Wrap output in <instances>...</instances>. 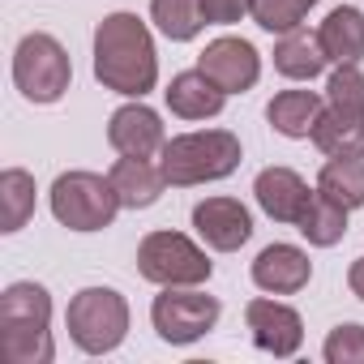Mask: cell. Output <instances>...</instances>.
Masks as SVG:
<instances>
[{"label": "cell", "instance_id": "obj_17", "mask_svg": "<svg viewBox=\"0 0 364 364\" xmlns=\"http://www.w3.org/2000/svg\"><path fill=\"white\" fill-rule=\"evenodd\" d=\"M326 65L330 60H326V48H321L317 31L296 26V31L279 35V43H274V69L287 82H313V77L326 73Z\"/></svg>", "mask_w": 364, "mask_h": 364}, {"label": "cell", "instance_id": "obj_10", "mask_svg": "<svg viewBox=\"0 0 364 364\" xmlns=\"http://www.w3.org/2000/svg\"><path fill=\"white\" fill-rule=\"evenodd\" d=\"M198 69H202L215 86H223L228 95H245V90H253L257 77H262V56H257V48H253L249 39L223 35V39L206 43V52L198 56Z\"/></svg>", "mask_w": 364, "mask_h": 364}, {"label": "cell", "instance_id": "obj_12", "mask_svg": "<svg viewBox=\"0 0 364 364\" xmlns=\"http://www.w3.org/2000/svg\"><path fill=\"white\" fill-rule=\"evenodd\" d=\"M107 141H112L116 154L154 159V154L163 150V141H167L163 116H159L154 107H146L141 99H133V103H124V107L112 112V120H107Z\"/></svg>", "mask_w": 364, "mask_h": 364}, {"label": "cell", "instance_id": "obj_26", "mask_svg": "<svg viewBox=\"0 0 364 364\" xmlns=\"http://www.w3.org/2000/svg\"><path fill=\"white\" fill-rule=\"evenodd\" d=\"M326 107L364 116V73H360V65H334V73L326 82Z\"/></svg>", "mask_w": 364, "mask_h": 364}, {"label": "cell", "instance_id": "obj_21", "mask_svg": "<svg viewBox=\"0 0 364 364\" xmlns=\"http://www.w3.org/2000/svg\"><path fill=\"white\" fill-rule=\"evenodd\" d=\"M35 215V176L26 167H5L0 171V232L14 236L26 228Z\"/></svg>", "mask_w": 364, "mask_h": 364}, {"label": "cell", "instance_id": "obj_15", "mask_svg": "<svg viewBox=\"0 0 364 364\" xmlns=\"http://www.w3.org/2000/svg\"><path fill=\"white\" fill-rule=\"evenodd\" d=\"M163 99H167V112L180 116V120H215L228 103V90L215 86L202 69H185L167 82Z\"/></svg>", "mask_w": 364, "mask_h": 364}, {"label": "cell", "instance_id": "obj_1", "mask_svg": "<svg viewBox=\"0 0 364 364\" xmlns=\"http://www.w3.org/2000/svg\"><path fill=\"white\" fill-rule=\"evenodd\" d=\"M95 77L103 90H116L124 99H146L159 82V52L150 39V26L137 14H107L95 26Z\"/></svg>", "mask_w": 364, "mask_h": 364}, {"label": "cell", "instance_id": "obj_3", "mask_svg": "<svg viewBox=\"0 0 364 364\" xmlns=\"http://www.w3.org/2000/svg\"><path fill=\"white\" fill-rule=\"evenodd\" d=\"M240 159H245L240 137L228 129L180 133V137H167L159 150V167H163L171 189H193V185H210V180H228L240 167Z\"/></svg>", "mask_w": 364, "mask_h": 364}, {"label": "cell", "instance_id": "obj_27", "mask_svg": "<svg viewBox=\"0 0 364 364\" xmlns=\"http://www.w3.org/2000/svg\"><path fill=\"white\" fill-rule=\"evenodd\" d=\"M321 355H326V364H364V326L360 321H338L326 334Z\"/></svg>", "mask_w": 364, "mask_h": 364}, {"label": "cell", "instance_id": "obj_6", "mask_svg": "<svg viewBox=\"0 0 364 364\" xmlns=\"http://www.w3.org/2000/svg\"><path fill=\"white\" fill-rule=\"evenodd\" d=\"M73 82V60L65 52V43L48 31H31L18 48H14V86L22 90L26 103H60L65 90Z\"/></svg>", "mask_w": 364, "mask_h": 364}, {"label": "cell", "instance_id": "obj_7", "mask_svg": "<svg viewBox=\"0 0 364 364\" xmlns=\"http://www.w3.org/2000/svg\"><path fill=\"white\" fill-rule=\"evenodd\" d=\"M215 262L185 232H150L137 245V274L154 287H202Z\"/></svg>", "mask_w": 364, "mask_h": 364}, {"label": "cell", "instance_id": "obj_25", "mask_svg": "<svg viewBox=\"0 0 364 364\" xmlns=\"http://www.w3.org/2000/svg\"><path fill=\"white\" fill-rule=\"evenodd\" d=\"M313 5H321V0H253V14L249 18L262 31H270V35H287V31L304 26V18H309Z\"/></svg>", "mask_w": 364, "mask_h": 364}, {"label": "cell", "instance_id": "obj_2", "mask_svg": "<svg viewBox=\"0 0 364 364\" xmlns=\"http://www.w3.org/2000/svg\"><path fill=\"white\" fill-rule=\"evenodd\" d=\"M0 351L9 364H52V296L43 283L18 279L0 291Z\"/></svg>", "mask_w": 364, "mask_h": 364}, {"label": "cell", "instance_id": "obj_18", "mask_svg": "<svg viewBox=\"0 0 364 364\" xmlns=\"http://www.w3.org/2000/svg\"><path fill=\"white\" fill-rule=\"evenodd\" d=\"M321 112H326V99H321L317 90H279V95L266 103V120H270V129L283 133V137H291V141L313 137Z\"/></svg>", "mask_w": 364, "mask_h": 364}, {"label": "cell", "instance_id": "obj_4", "mask_svg": "<svg viewBox=\"0 0 364 364\" xmlns=\"http://www.w3.org/2000/svg\"><path fill=\"white\" fill-rule=\"evenodd\" d=\"M48 206H52V219L69 232H103L124 210L112 176H99V171H60L52 180Z\"/></svg>", "mask_w": 364, "mask_h": 364}, {"label": "cell", "instance_id": "obj_20", "mask_svg": "<svg viewBox=\"0 0 364 364\" xmlns=\"http://www.w3.org/2000/svg\"><path fill=\"white\" fill-rule=\"evenodd\" d=\"M313 146L326 159H364V116L326 107L313 129Z\"/></svg>", "mask_w": 364, "mask_h": 364}, {"label": "cell", "instance_id": "obj_5", "mask_svg": "<svg viewBox=\"0 0 364 364\" xmlns=\"http://www.w3.org/2000/svg\"><path fill=\"white\" fill-rule=\"evenodd\" d=\"M69 338L86 355H112L129 338V300L116 287H82L65 309Z\"/></svg>", "mask_w": 364, "mask_h": 364}, {"label": "cell", "instance_id": "obj_16", "mask_svg": "<svg viewBox=\"0 0 364 364\" xmlns=\"http://www.w3.org/2000/svg\"><path fill=\"white\" fill-rule=\"evenodd\" d=\"M107 176H112V185H116L124 210H150L163 198V189H167L163 167L150 163V159H137V154H120Z\"/></svg>", "mask_w": 364, "mask_h": 364}, {"label": "cell", "instance_id": "obj_8", "mask_svg": "<svg viewBox=\"0 0 364 364\" xmlns=\"http://www.w3.org/2000/svg\"><path fill=\"white\" fill-rule=\"evenodd\" d=\"M223 304L215 296H206L202 287H163L150 304V321L154 334L171 347H189L198 338H206L219 326Z\"/></svg>", "mask_w": 364, "mask_h": 364}, {"label": "cell", "instance_id": "obj_11", "mask_svg": "<svg viewBox=\"0 0 364 364\" xmlns=\"http://www.w3.org/2000/svg\"><path fill=\"white\" fill-rule=\"evenodd\" d=\"M193 232L202 236L206 249L215 253H236L253 236V215L236 198H206L193 206Z\"/></svg>", "mask_w": 364, "mask_h": 364}, {"label": "cell", "instance_id": "obj_29", "mask_svg": "<svg viewBox=\"0 0 364 364\" xmlns=\"http://www.w3.org/2000/svg\"><path fill=\"white\" fill-rule=\"evenodd\" d=\"M347 287H351L355 300H364V257H355V262L347 266Z\"/></svg>", "mask_w": 364, "mask_h": 364}, {"label": "cell", "instance_id": "obj_23", "mask_svg": "<svg viewBox=\"0 0 364 364\" xmlns=\"http://www.w3.org/2000/svg\"><path fill=\"white\" fill-rule=\"evenodd\" d=\"M317 193H326L343 210H360L364 206V159H326V167L317 171Z\"/></svg>", "mask_w": 364, "mask_h": 364}, {"label": "cell", "instance_id": "obj_24", "mask_svg": "<svg viewBox=\"0 0 364 364\" xmlns=\"http://www.w3.org/2000/svg\"><path fill=\"white\" fill-rule=\"evenodd\" d=\"M150 22L171 43H193L202 35V9L198 0H150Z\"/></svg>", "mask_w": 364, "mask_h": 364}, {"label": "cell", "instance_id": "obj_19", "mask_svg": "<svg viewBox=\"0 0 364 364\" xmlns=\"http://www.w3.org/2000/svg\"><path fill=\"white\" fill-rule=\"evenodd\" d=\"M317 39L330 65H360L364 60V14L355 5H338L321 18Z\"/></svg>", "mask_w": 364, "mask_h": 364}, {"label": "cell", "instance_id": "obj_14", "mask_svg": "<svg viewBox=\"0 0 364 364\" xmlns=\"http://www.w3.org/2000/svg\"><path fill=\"white\" fill-rule=\"evenodd\" d=\"M253 283L257 291H270V296H296L309 287L313 279V262L300 245H266L257 257H253Z\"/></svg>", "mask_w": 364, "mask_h": 364}, {"label": "cell", "instance_id": "obj_9", "mask_svg": "<svg viewBox=\"0 0 364 364\" xmlns=\"http://www.w3.org/2000/svg\"><path fill=\"white\" fill-rule=\"evenodd\" d=\"M245 326H249V338L257 351L274 355V360H291L300 347H304V321L291 304L274 300L270 291L266 296H253L245 304Z\"/></svg>", "mask_w": 364, "mask_h": 364}, {"label": "cell", "instance_id": "obj_28", "mask_svg": "<svg viewBox=\"0 0 364 364\" xmlns=\"http://www.w3.org/2000/svg\"><path fill=\"white\" fill-rule=\"evenodd\" d=\"M198 9L206 26H232L253 14V0H198Z\"/></svg>", "mask_w": 364, "mask_h": 364}, {"label": "cell", "instance_id": "obj_22", "mask_svg": "<svg viewBox=\"0 0 364 364\" xmlns=\"http://www.w3.org/2000/svg\"><path fill=\"white\" fill-rule=\"evenodd\" d=\"M347 215H351V210H343V206L330 202L326 193H313V202L304 206L296 232H300L313 249H334V245L347 236Z\"/></svg>", "mask_w": 364, "mask_h": 364}, {"label": "cell", "instance_id": "obj_13", "mask_svg": "<svg viewBox=\"0 0 364 364\" xmlns=\"http://www.w3.org/2000/svg\"><path fill=\"white\" fill-rule=\"evenodd\" d=\"M313 193L317 189H309V180L300 176V171H291V167H266V171H257V180H253V198H257V206L274 219V223H300V215H304V206L313 202Z\"/></svg>", "mask_w": 364, "mask_h": 364}]
</instances>
